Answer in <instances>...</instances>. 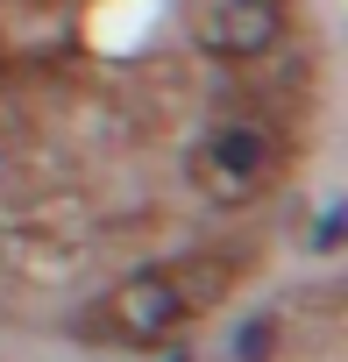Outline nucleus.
I'll return each mask as SVG.
<instances>
[{"mask_svg":"<svg viewBox=\"0 0 348 362\" xmlns=\"http://www.w3.org/2000/svg\"><path fill=\"white\" fill-rule=\"evenodd\" d=\"M214 284L221 277H178V270H142V277H128V284H114L100 305H93V334H107V341H121V348H156V341H170L207 298H214Z\"/></svg>","mask_w":348,"mask_h":362,"instance_id":"1","label":"nucleus"},{"mask_svg":"<svg viewBox=\"0 0 348 362\" xmlns=\"http://www.w3.org/2000/svg\"><path fill=\"white\" fill-rule=\"evenodd\" d=\"M192 29L214 57H263L284 36V8L277 0H214V8H199Z\"/></svg>","mask_w":348,"mask_h":362,"instance_id":"3","label":"nucleus"},{"mask_svg":"<svg viewBox=\"0 0 348 362\" xmlns=\"http://www.w3.org/2000/svg\"><path fill=\"white\" fill-rule=\"evenodd\" d=\"M270 177H277V142H270L263 128L235 121V128H214V135L199 142V185H207L221 206L256 199Z\"/></svg>","mask_w":348,"mask_h":362,"instance_id":"2","label":"nucleus"}]
</instances>
